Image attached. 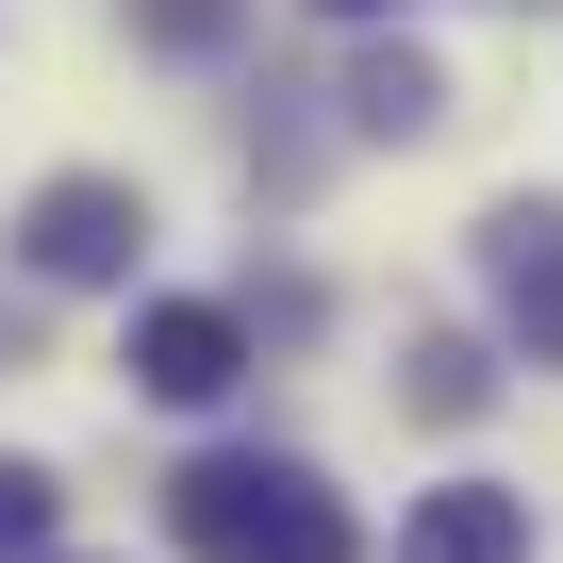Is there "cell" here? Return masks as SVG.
I'll list each match as a JSON object with an SVG mask.
<instances>
[{"label":"cell","instance_id":"cell-1","mask_svg":"<svg viewBox=\"0 0 563 563\" xmlns=\"http://www.w3.org/2000/svg\"><path fill=\"white\" fill-rule=\"evenodd\" d=\"M166 530H183L199 563H365L349 497H332L316 464H265V448L183 464V481H166Z\"/></svg>","mask_w":563,"mask_h":563},{"label":"cell","instance_id":"cell-2","mask_svg":"<svg viewBox=\"0 0 563 563\" xmlns=\"http://www.w3.org/2000/svg\"><path fill=\"white\" fill-rule=\"evenodd\" d=\"M18 249H34V282H133V249H150V199H133V183H100V166H67V183L18 216Z\"/></svg>","mask_w":563,"mask_h":563},{"label":"cell","instance_id":"cell-3","mask_svg":"<svg viewBox=\"0 0 563 563\" xmlns=\"http://www.w3.org/2000/svg\"><path fill=\"white\" fill-rule=\"evenodd\" d=\"M133 382H150L166 415H216V398L249 382V332H232L216 299H150V316H133Z\"/></svg>","mask_w":563,"mask_h":563},{"label":"cell","instance_id":"cell-4","mask_svg":"<svg viewBox=\"0 0 563 563\" xmlns=\"http://www.w3.org/2000/svg\"><path fill=\"white\" fill-rule=\"evenodd\" d=\"M398 563H530V497L514 481H431L398 514Z\"/></svg>","mask_w":563,"mask_h":563},{"label":"cell","instance_id":"cell-5","mask_svg":"<svg viewBox=\"0 0 563 563\" xmlns=\"http://www.w3.org/2000/svg\"><path fill=\"white\" fill-rule=\"evenodd\" d=\"M481 282H497V316L530 365H563V216H497L481 232Z\"/></svg>","mask_w":563,"mask_h":563},{"label":"cell","instance_id":"cell-6","mask_svg":"<svg viewBox=\"0 0 563 563\" xmlns=\"http://www.w3.org/2000/svg\"><path fill=\"white\" fill-rule=\"evenodd\" d=\"M349 117H365V133H415V117H431V67H415V51H365V67H349Z\"/></svg>","mask_w":563,"mask_h":563},{"label":"cell","instance_id":"cell-7","mask_svg":"<svg viewBox=\"0 0 563 563\" xmlns=\"http://www.w3.org/2000/svg\"><path fill=\"white\" fill-rule=\"evenodd\" d=\"M481 398H497V365H481L464 332H448V349H415V415H448V431H464Z\"/></svg>","mask_w":563,"mask_h":563},{"label":"cell","instance_id":"cell-8","mask_svg":"<svg viewBox=\"0 0 563 563\" xmlns=\"http://www.w3.org/2000/svg\"><path fill=\"white\" fill-rule=\"evenodd\" d=\"M0 563H51V481L0 464Z\"/></svg>","mask_w":563,"mask_h":563},{"label":"cell","instance_id":"cell-9","mask_svg":"<svg viewBox=\"0 0 563 563\" xmlns=\"http://www.w3.org/2000/svg\"><path fill=\"white\" fill-rule=\"evenodd\" d=\"M133 18H150L166 51H216V34H232V0H133Z\"/></svg>","mask_w":563,"mask_h":563},{"label":"cell","instance_id":"cell-10","mask_svg":"<svg viewBox=\"0 0 563 563\" xmlns=\"http://www.w3.org/2000/svg\"><path fill=\"white\" fill-rule=\"evenodd\" d=\"M316 18H382V0H316Z\"/></svg>","mask_w":563,"mask_h":563}]
</instances>
